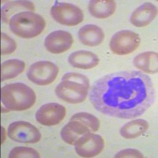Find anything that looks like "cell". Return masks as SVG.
<instances>
[{
	"label": "cell",
	"mask_w": 158,
	"mask_h": 158,
	"mask_svg": "<svg viewBox=\"0 0 158 158\" xmlns=\"http://www.w3.org/2000/svg\"><path fill=\"white\" fill-rule=\"evenodd\" d=\"M149 75L140 71L111 73L94 83L89 100L94 108L111 117L131 119L143 115L154 102Z\"/></svg>",
	"instance_id": "cell-1"
},
{
	"label": "cell",
	"mask_w": 158,
	"mask_h": 158,
	"mask_svg": "<svg viewBox=\"0 0 158 158\" xmlns=\"http://www.w3.org/2000/svg\"><path fill=\"white\" fill-rule=\"evenodd\" d=\"M104 147L102 137L91 132L80 137L74 143L76 153L81 157H94L102 152Z\"/></svg>",
	"instance_id": "cell-9"
},
{
	"label": "cell",
	"mask_w": 158,
	"mask_h": 158,
	"mask_svg": "<svg viewBox=\"0 0 158 158\" xmlns=\"http://www.w3.org/2000/svg\"><path fill=\"white\" fill-rule=\"evenodd\" d=\"M89 89L88 77L78 73L70 72L64 74L56 88L59 98L70 104L81 103L86 99Z\"/></svg>",
	"instance_id": "cell-2"
},
{
	"label": "cell",
	"mask_w": 158,
	"mask_h": 158,
	"mask_svg": "<svg viewBox=\"0 0 158 158\" xmlns=\"http://www.w3.org/2000/svg\"><path fill=\"white\" fill-rule=\"evenodd\" d=\"M157 15V9L151 2H145L135 10L131 14V24L136 27L147 26L153 22Z\"/></svg>",
	"instance_id": "cell-12"
},
{
	"label": "cell",
	"mask_w": 158,
	"mask_h": 158,
	"mask_svg": "<svg viewBox=\"0 0 158 158\" xmlns=\"http://www.w3.org/2000/svg\"><path fill=\"white\" fill-rule=\"evenodd\" d=\"M2 143H3V142L5 141V129L3 127H2Z\"/></svg>",
	"instance_id": "cell-25"
},
{
	"label": "cell",
	"mask_w": 158,
	"mask_h": 158,
	"mask_svg": "<svg viewBox=\"0 0 158 158\" xmlns=\"http://www.w3.org/2000/svg\"><path fill=\"white\" fill-rule=\"evenodd\" d=\"M35 6L30 1H13L6 3L2 7V21L4 23H9L10 18H12L17 12H24V10L32 11Z\"/></svg>",
	"instance_id": "cell-18"
},
{
	"label": "cell",
	"mask_w": 158,
	"mask_h": 158,
	"mask_svg": "<svg viewBox=\"0 0 158 158\" xmlns=\"http://www.w3.org/2000/svg\"><path fill=\"white\" fill-rule=\"evenodd\" d=\"M25 63L20 59H10L1 65V81L16 77L24 71Z\"/></svg>",
	"instance_id": "cell-20"
},
{
	"label": "cell",
	"mask_w": 158,
	"mask_h": 158,
	"mask_svg": "<svg viewBox=\"0 0 158 158\" xmlns=\"http://www.w3.org/2000/svg\"><path fill=\"white\" fill-rule=\"evenodd\" d=\"M140 44V37L136 32L130 30L117 32L111 37L110 50L114 54L125 56L135 52Z\"/></svg>",
	"instance_id": "cell-6"
},
{
	"label": "cell",
	"mask_w": 158,
	"mask_h": 158,
	"mask_svg": "<svg viewBox=\"0 0 158 158\" xmlns=\"http://www.w3.org/2000/svg\"><path fill=\"white\" fill-rule=\"evenodd\" d=\"M149 129V123L142 118H138L126 123L120 129L121 136L127 139H132L141 136Z\"/></svg>",
	"instance_id": "cell-19"
},
{
	"label": "cell",
	"mask_w": 158,
	"mask_h": 158,
	"mask_svg": "<svg viewBox=\"0 0 158 158\" xmlns=\"http://www.w3.org/2000/svg\"><path fill=\"white\" fill-rule=\"evenodd\" d=\"M104 38V31L95 25H85L78 31L79 40L88 47L98 46L102 43Z\"/></svg>",
	"instance_id": "cell-14"
},
{
	"label": "cell",
	"mask_w": 158,
	"mask_h": 158,
	"mask_svg": "<svg viewBox=\"0 0 158 158\" xmlns=\"http://www.w3.org/2000/svg\"><path fill=\"white\" fill-rule=\"evenodd\" d=\"M116 158H120V157H139L142 158L144 157L143 154L141 153L140 151L137 150L135 149H126L123 150L119 151L118 153L115 155Z\"/></svg>",
	"instance_id": "cell-24"
},
{
	"label": "cell",
	"mask_w": 158,
	"mask_h": 158,
	"mask_svg": "<svg viewBox=\"0 0 158 158\" xmlns=\"http://www.w3.org/2000/svg\"><path fill=\"white\" fill-rule=\"evenodd\" d=\"M50 14L56 22L67 26H75L84 19L82 10L68 2H56L51 8Z\"/></svg>",
	"instance_id": "cell-5"
},
{
	"label": "cell",
	"mask_w": 158,
	"mask_h": 158,
	"mask_svg": "<svg viewBox=\"0 0 158 158\" xmlns=\"http://www.w3.org/2000/svg\"><path fill=\"white\" fill-rule=\"evenodd\" d=\"M89 132H91L90 130L84 123L80 121L70 119L68 123L63 127L60 135L63 142L69 145H74L80 136Z\"/></svg>",
	"instance_id": "cell-15"
},
{
	"label": "cell",
	"mask_w": 158,
	"mask_h": 158,
	"mask_svg": "<svg viewBox=\"0 0 158 158\" xmlns=\"http://www.w3.org/2000/svg\"><path fill=\"white\" fill-rule=\"evenodd\" d=\"M10 158H22V157H32L39 158L40 154L37 151L35 150L32 148L23 147V146H18L15 147L10 152Z\"/></svg>",
	"instance_id": "cell-22"
},
{
	"label": "cell",
	"mask_w": 158,
	"mask_h": 158,
	"mask_svg": "<svg viewBox=\"0 0 158 158\" xmlns=\"http://www.w3.org/2000/svg\"><path fill=\"white\" fill-rule=\"evenodd\" d=\"M7 134L11 140L20 143H36L41 138L39 130L34 125L25 121L11 123L8 127Z\"/></svg>",
	"instance_id": "cell-8"
},
{
	"label": "cell",
	"mask_w": 158,
	"mask_h": 158,
	"mask_svg": "<svg viewBox=\"0 0 158 158\" xmlns=\"http://www.w3.org/2000/svg\"><path fill=\"white\" fill-rule=\"evenodd\" d=\"M1 100L4 106L10 111H22L29 109L36 100L35 92L23 83H11L1 89Z\"/></svg>",
	"instance_id": "cell-3"
},
{
	"label": "cell",
	"mask_w": 158,
	"mask_h": 158,
	"mask_svg": "<svg viewBox=\"0 0 158 158\" xmlns=\"http://www.w3.org/2000/svg\"><path fill=\"white\" fill-rule=\"evenodd\" d=\"M134 65L136 68L148 74H156L158 70V55L156 52H146L135 56Z\"/></svg>",
	"instance_id": "cell-16"
},
{
	"label": "cell",
	"mask_w": 158,
	"mask_h": 158,
	"mask_svg": "<svg viewBox=\"0 0 158 158\" xmlns=\"http://www.w3.org/2000/svg\"><path fill=\"white\" fill-rule=\"evenodd\" d=\"M1 40H2V46H1V54L9 55L13 53L17 48V44L15 41L9 36L2 32L1 34Z\"/></svg>",
	"instance_id": "cell-23"
},
{
	"label": "cell",
	"mask_w": 158,
	"mask_h": 158,
	"mask_svg": "<svg viewBox=\"0 0 158 158\" xmlns=\"http://www.w3.org/2000/svg\"><path fill=\"white\" fill-rule=\"evenodd\" d=\"M45 21L42 16L31 11L18 13L10 20L11 32L24 39H31L39 36L45 28Z\"/></svg>",
	"instance_id": "cell-4"
},
{
	"label": "cell",
	"mask_w": 158,
	"mask_h": 158,
	"mask_svg": "<svg viewBox=\"0 0 158 158\" xmlns=\"http://www.w3.org/2000/svg\"><path fill=\"white\" fill-rule=\"evenodd\" d=\"M116 3L112 0H93L89 3L90 15L96 18H107L113 15Z\"/></svg>",
	"instance_id": "cell-17"
},
{
	"label": "cell",
	"mask_w": 158,
	"mask_h": 158,
	"mask_svg": "<svg viewBox=\"0 0 158 158\" xmlns=\"http://www.w3.org/2000/svg\"><path fill=\"white\" fill-rule=\"evenodd\" d=\"M70 119L80 121L84 123L90 130L92 133L97 131L100 128V120L95 115L87 113V112H79V113L74 114L70 118Z\"/></svg>",
	"instance_id": "cell-21"
},
{
	"label": "cell",
	"mask_w": 158,
	"mask_h": 158,
	"mask_svg": "<svg viewBox=\"0 0 158 158\" xmlns=\"http://www.w3.org/2000/svg\"><path fill=\"white\" fill-rule=\"evenodd\" d=\"M66 108L58 103H48L42 105L36 113V119L44 126H55L63 120Z\"/></svg>",
	"instance_id": "cell-10"
},
{
	"label": "cell",
	"mask_w": 158,
	"mask_h": 158,
	"mask_svg": "<svg viewBox=\"0 0 158 158\" xmlns=\"http://www.w3.org/2000/svg\"><path fill=\"white\" fill-rule=\"evenodd\" d=\"M57 65L49 61H39L31 65L27 77L37 85H48L56 80L59 74Z\"/></svg>",
	"instance_id": "cell-7"
},
{
	"label": "cell",
	"mask_w": 158,
	"mask_h": 158,
	"mask_svg": "<svg viewBox=\"0 0 158 158\" xmlns=\"http://www.w3.org/2000/svg\"><path fill=\"white\" fill-rule=\"evenodd\" d=\"M74 42L70 32L57 30L49 33L44 40V47L48 52L52 54H61L71 48Z\"/></svg>",
	"instance_id": "cell-11"
},
{
	"label": "cell",
	"mask_w": 158,
	"mask_h": 158,
	"mask_svg": "<svg viewBox=\"0 0 158 158\" xmlns=\"http://www.w3.org/2000/svg\"><path fill=\"white\" fill-rule=\"evenodd\" d=\"M68 62L73 67L89 70L97 67L100 60L98 56L94 52L82 50L70 54L68 57Z\"/></svg>",
	"instance_id": "cell-13"
}]
</instances>
